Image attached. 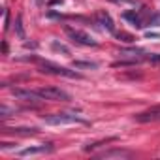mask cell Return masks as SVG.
I'll return each instance as SVG.
<instances>
[{
	"label": "cell",
	"mask_w": 160,
	"mask_h": 160,
	"mask_svg": "<svg viewBox=\"0 0 160 160\" xmlns=\"http://www.w3.org/2000/svg\"><path fill=\"white\" fill-rule=\"evenodd\" d=\"M45 124L51 126H58V124H72V122H83V119H79L73 113H55V115H47L43 117Z\"/></svg>",
	"instance_id": "3"
},
{
	"label": "cell",
	"mask_w": 160,
	"mask_h": 160,
	"mask_svg": "<svg viewBox=\"0 0 160 160\" xmlns=\"http://www.w3.org/2000/svg\"><path fill=\"white\" fill-rule=\"evenodd\" d=\"M36 92L42 100H49V102H68L70 100V94L58 87H42V89H36Z\"/></svg>",
	"instance_id": "2"
},
{
	"label": "cell",
	"mask_w": 160,
	"mask_h": 160,
	"mask_svg": "<svg viewBox=\"0 0 160 160\" xmlns=\"http://www.w3.org/2000/svg\"><path fill=\"white\" fill-rule=\"evenodd\" d=\"M75 68H96V62H75Z\"/></svg>",
	"instance_id": "13"
},
{
	"label": "cell",
	"mask_w": 160,
	"mask_h": 160,
	"mask_svg": "<svg viewBox=\"0 0 160 160\" xmlns=\"http://www.w3.org/2000/svg\"><path fill=\"white\" fill-rule=\"evenodd\" d=\"M100 156L102 158H109V156H130V152H126V151H106Z\"/></svg>",
	"instance_id": "10"
},
{
	"label": "cell",
	"mask_w": 160,
	"mask_h": 160,
	"mask_svg": "<svg viewBox=\"0 0 160 160\" xmlns=\"http://www.w3.org/2000/svg\"><path fill=\"white\" fill-rule=\"evenodd\" d=\"M51 49H53V51H58V53H64V55H66V57H68V55H70V49H68V47H66V45H62V43H58V42H57V40H55V42H53V43H51Z\"/></svg>",
	"instance_id": "9"
},
{
	"label": "cell",
	"mask_w": 160,
	"mask_h": 160,
	"mask_svg": "<svg viewBox=\"0 0 160 160\" xmlns=\"http://www.w3.org/2000/svg\"><path fill=\"white\" fill-rule=\"evenodd\" d=\"M96 21H98L100 27L108 28L109 32H115V23H113L111 15H109L108 12H98V13H96Z\"/></svg>",
	"instance_id": "6"
},
{
	"label": "cell",
	"mask_w": 160,
	"mask_h": 160,
	"mask_svg": "<svg viewBox=\"0 0 160 160\" xmlns=\"http://www.w3.org/2000/svg\"><path fill=\"white\" fill-rule=\"evenodd\" d=\"M49 151H53V147H51V145H49V147L42 145V147H28V149H23V151H19L17 154H19V156H32V154H42V152H49Z\"/></svg>",
	"instance_id": "8"
},
{
	"label": "cell",
	"mask_w": 160,
	"mask_h": 160,
	"mask_svg": "<svg viewBox=\"0 0 160 160\" xmlns=\"http://www.w3.org/2000/svg\"><path fill=\"white\" fill-rule=\"evenodd\" d=\"M117 38H119V40H122V42H126V43H130V42L134 40V38H132L130 34H126V32H117Z\"/></svg>",
	"instance_id": "12"
},
{
	"label": "cell",
	"mask_w": 160,
	"mask_h": 160,
	"mask_svg": "<svg viewBox=\"0 0 160 160\" xmlns=\"http://www.w3.org/2000/svg\"><path fill=\"white\" fill-rule=\"evenodd\" d=\"M64 32L68 34V38H70L72 42H75V43H79V45H87V47H96V45H98L92 36H89L87 32L79 30V28H73V27H70V25L64 27Z\"/></svg>",
	"instance_id": "1"
},
{
	"label": "cell",
	"mask_w": 160,
	"mask_h": 160,
	"mask_svg": "<svg viewBox=\"0 0 160 160\" xmlns=\"http://www.w3.org/2000/svg\"><path fill=\"white\" fill-rule=\"evenodd\" d=\"M138 122H160V106H152L136 115Z\"/></svg>",
	"instance_id": "5"
},
{
	"label": "cell",
	"mask_w": 160,
	"mask_h": 160,
	"mask_svg": "<svg viewBox=\"0 0 160 160\" xmlns=\"http://www.w3.org/2000/svg\"><path fill=\"white\" fill-rule=\"evenodd\" d=\"M15 30H17V36L23 40V38H25V30H23V17H21V15H19L17 21H15Z\"/></svg>",
	"instance_id": "11"
},
{
	"label": "cell",
	"mask_w": 160,
	"mask_h": 160,
	"mask_svg": "<svg viewBox=\"0 0 160 160\" xmlns=\"http://www.w3.org/2000/svg\"><path fill=\"white\" fill-rule=\"evenodd\" d=\"M42 72L43 73H53V75H62V77H81L73 70H68V68H62V66H57V64H51V62H42Z\"/></svg>",
	"instance_id": "4"
},
{
	"label": "cell",
	"mask_w": 160,
	"mask_h": 160,
	"mask_svg": "<svg viewBox=\"0 0 160 160\" xmlns=\"http://www.w3.org/2000/svg\"><path fill=\"white\" fill-rule=\"evenodd\" d=\"M151 60H152V62H160V55H154V57H151Z\"/></svg>",
	"instance_id": "14"
},
{
	"label": "cell",
	"mask_w": 160,
	"mask_h": 160,
	"mask_svg": "<svg viewBox=\"0 0 160 160\" xmlns=\"http://www.w3.org/2000/svg\"><path fill=\"white\" fill-rule=\"evenodd\" d=\"M13 96L19 98V100H25V102H34V100H42L38 96L36 91H23V89H13Z\"/></svg>",
	"instance_id": "7"
}]
</instances>
